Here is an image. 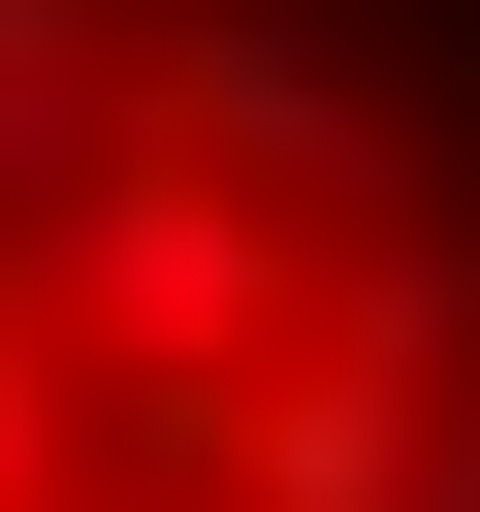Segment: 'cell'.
<instances>
[{"label": "cell", "instance_id": "2", "mask_svg": "<svg viewBox=\"0 0 480 512\" xmlns=\"http://www.w3.org/2000/svg\"><path fill=\"white\" fill-rule=\"evenodd\" d=\"M160 128H192V192H256V224H384V96H352L320 32H192Z\"/></svg>", "mask_w": 480, "mask_h": 512}, {"label": "cell", "instance_id": "1", "mask_svg": "<svg viewBox=\"0 0 480 512\" xmlns=\"http://www.w3.org/2000/svg\"><path fill=\"white\" fill-rule=\"evenodd\" d=\"M32 288H64V320L160 384V416L288 352V224H256V192H192V160H96V192H32Z\"/></svg>", "mask_w": 480, "mask_h": 512}]
</instances>
